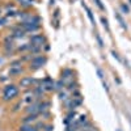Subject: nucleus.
Segmentation results:
<instances>
[{
	"mask_svg": "<svg viewBox=\"0 0 131 131\" xmlns=\"http://www.w3.org/2000/svg\"><path fill=\"white\" fill-rule=\"evenodd\" d=\"M0 13H2V9H0Z\"/></svg>",
	"mask_w": 131,
	"mask_h": 131,
	"instance_id": "27",
	"label": "nucleus"
},
{
	"mask_svg": "<svg viewBox=\"0 0 131 131\" xmlns=\"http://www.w3.org/2000/svg\"><path fill=\"white\" fill-rule=\"evenodd\" d=\"M59 98H60V100L63 101V100H66V98H67V94H66V93H63V92H60V93H59Z\"/></svg>",
	"mask_w": 131,
	"mask_h": 131,
	"instance_id": "20",
	"label": "nucleus"
},
{
	"mask_svg": "<svg viewBox=\"0 0 131 131\" xmlns=\"http://www.w3.org/2000/svg\"><path fill=\"white\" fill-rule=\"evenodd\" d=\"M52 128H54L52 125H47V126H46V131H52Z\"/></svg>",
	"mask_w": 131,
	"mask_h": 131,
	"instance_id": "26",
	"label": "nucleus"
},
{
	"mask_svg": "<svg viewBox=\"0 0 131 131\" xmlns=\"http://www.w3.org/2000/svg\"><path fill=\"white\" fill-rule=\"evenodd\" d=\"M83 7H84V9L86 10V15H88V17H89V20H91V23L94 25V17H93V13H92V10L88 8V7H86L84 3H83Z\"/></svg>",
	"mask_w": 131,
	"mask_h": 131,
	"instance_id": "10",
	"label": "nucleus"
},
{
	"mask_svg": "<svg viewBox=\"0 0 131 131\" xmlns=\"http://www.w3.org/2000/svg\"><path fill=\"white\" fill-rule=\"evenodd\" d=\"M94 3H96V5L100 8L101 10H105V7H104V4L101 3V0H94Z\"/></svg>",
	"mask_w": 131,
	"mask_h": 131,
	"instance_id": "16",
	"label": "nucleus"
},
{
	"mask_svg": "<svg viewBox=\"0 0 131 131\" xmlns=\"http://www.w3.org/2000/svg\"><path fill=\"white\" fill-rule=\"evenodd\" d=\"M7 24V17H2L0 18V26H4Z\"/></svg>",
	"mask_w": 131,
	"mask_h": 131,
	"instance_id": "18",
	"label": "nucleus"
},
{
	"mask_svg": "<svg viewBox=\"0 0 131 131\" xmlns=\"http://www.w3.org/2000/svg\"><path fill=\"white\" fill-rule=\"evenodd\" d=\"M96 37H97V41H98V43H100V46L102 47V46H104V42H102V39L100 38V36H98V34H97Z\"/></svg>",
	"mask_w": 131,
	"mask_h": 131,
	"instance_id": "24",
	"label": "nucleus"
},
{
	"mask_svg": "<svg viewBox=\"0 0 131 131\" xmlns=\"http://www.w3.org/2000/svg\"><path fill=\"white\" fill-rule=\"evenodd\" d=\"M46 63H47V58L46 57H43V55H36V57H33L31 60H30V70H33V71L39 70Z\"/></svg>",
	"mask_w": 131,
	"mask_h": 131,
	"instance_id": "2",
	"label": "nucleus"
},
{
	"mask_svg": "<svg viewBox=\"0 0 131 131\" xmlns=\"http://www.w3.org/2000/svg\"><path fill=\"white\" fill-rule=\"evenodd\" d=\"M121 8H122V10H123L125 13H128V7H127V5L122 4V5H121Z\"/></svg>",
	"mask_w": 131,
	"mask_h": 131,
	"instance_id": "21",
	"label": "nucleus"
},
{
	"mask_svg": "<svg viewBox=\"0 0 131 131\" xmlns=\"http://www.w3.org/2000/svg\"><path fill=\"white\" fill-rule=\"evenodd\" d=\"M112 54H113V57H114L117 60H121V58H119V55H118V54H117L115 51H112Z\"/></svg>",
	"mask_w": 131,
	"mask_h": 131,
	"instance_id": "25",
	"label": "nucleus"
},
{
	"mask_svg": "<svg viewBox=\"0 0 131 131\" xmlns=\"http://www.w3.org/2000/svg\"><path fill=\"white\" fill-rule=\"evenodd\" d=\"M23 72H24L23 67H10V70H9V75L10 76H16V75H20Z\"/></svg>",
	"mask_w": 131,
	"mask_h": 131,
	"instance_id": "8",
	"label": "nucleus"
},
{
	"mask_svg": "<svg viewBox=\"0 0 131 131\" xmlns=\"http://www.w3.org/2000/svg\"><path fill=\"white\" fill-rule=\"evenodd\" d=\"M76 85H78L76 83H70V85H68V89H75V88H76Z\"/></svg>",
	"mask_w": 131,
	"mask_h": 131,
	"instance_id": "23",
	"label": "nucleus"
},
{
	"mask_svg": "<svg viewBox=\"0 0 131 131\" xmlns=\"http://www.w3.org/2000/svg\"><path fill=\"white\" fill-rule=\"evenodd\" d=\"M101 23H102V25H104V26L106 28V30H109V23H107V20H106V18H105L104 16L101 17Z\"/></svg>",
	"mask_w": 131,
	"mask_h": 131,
	"instance_id": "17",
	"label": "nucleus"
},
{
	"mask_svg": "<svg viewBox=\"0 0 131 131\" xmlns=\"http://www.w3.org/2000/svg\"><path fill=\"white\" fill-rule=\"evenodd\" d=\"M24 36H25V30H24V29H21V28L15 29L13 34H12V37H13V38H23Z\"/></svg>",
	"mask_w": 131,
	"mask_h": 131,
	"instance_id": "9",
	"label": "nucleus"
},
{
	"mask_svg": "<svg viewBox=\"0 0 131 131\" xmlns=\"http://www.w3.org/2000/svg\"><path fill=\"white\" fill-rule=\"evenodd\" d=\"M21 105H23V102H21V101H20L18 104H16V105L13 106V112H17L18 109H20V106H21Z\"/></svg>",
	"mask_w": 131,
	"mask_h": 131,
	"instance_id": "19",
	"label": "nucleus"
},
{
	"mask_svg": "<svg viewBox=\"0 0 131 131\" xmlns=\"http://www.w3.org/2000/svg\"><path fill=\"white\" fill-rule=\"evenodd\" d=\"M62 75H63V79H66V78H70V75H73V72L71 70H64Z\"/></svg>",
	"mask_w": 131,
	"mask_h": 131,
	"instance_id": "14",
	"label": "nucleus"
},
{
	"mask_svg": "<svg viewBox=\"0 0 131 131\" xmlns=\"http://www.w3.org/2000/svg\"><path fill=\"white\" fill-rule=\"evenodd\" d=\"M18 96V88L15 84L5 85L3 89V101H10Z\"/></svg>",
	"mask_w": 131,
	"mask_h": 131,
	"instance_id": "1",
	"label": "nucleus"
},
{
	"mask_svg": "<svg viewBox=\"0 0 131 131\" xmlns=\"http://www.w3.org/2000/svg\"><path fill=\"white\" fill-rule=\"evenodd\" d=\"M34 83H37V80L28 76V78H23V79H21L20 83H18V85L21 86V88H29V86H31Z\"/></svg>",
	"mask_w": 131,
	"mask_h": 131,
	"instance_id": "5",
	"label": "nucleus"
},
{
	"mask_svg": "<svg viewBox=\"0 0 131 131\" xmlns=\"http://www.w3.org/2000/svg\"><path fill=\"white\" fill-rule=\"evenodd\" d=\"M16 15H17V10H15V9H13V10H8L7 15H5V17H7V18H8V17H15Z\"/></svg>",
	"mask_w": 131,
	"mask_h": 131,
	"instance_id": "15",
	"label": "nucleus"
},
{
	"mask_svg": "<svg viewBox=\"0 0 131 131\" xmlns=\"http://www.w3.org/2000/svg\"><path fill=\"white\" fill-rule=\"evenodd\" d=\"M38 117V114H28L26 117H24L23 118V123H25V125H31L33 122H37V118Z\"/></svg>",
	"mask_w": 131,
	"mask_h": 131,
	"instance_id": "6",
	"label": "nucleus"
},
{
	"mask_svg": "<svg viewBox=\"0 0 131 131\" xmlns=\"http://www.w3.org/2000/svg\"><path fill=\"white\" fill-rule=\"evenodd\" d=\"M64 88V81H63V79L62 80H58L57 83H55V89L57 91H62Z\"/></svg>",
	"mask_w": 131,
	"mask_h": 131,
	"instance_id": "11",
	"label": "nucleus"
},
{
	"mask_svg": "<svg viewBox=\"0 0 131 131\" xmlns=\"http://www.w3.org/2000/svg\"><path fill=\"white\" fill-rule=\"evenodd\" d=\"M115 18L119 21V24H121V26L123 28V29H127V26H126V24H125V21H123V18L121 17V15L119 13H115Z\"/></svg>",
	"mask_w": 131,
	"mask_h": 131,
	"instance_id": "12",
	"label": "nucleus"
},
{
	"mask_svg": "<svg viewBox=\"0 0 131 131\" xmlns=\"http://www.w3.org/2000/svg\"><path fill=\"white\" fill-rule=\"evenodd\" d=\"M41 86L43 88V91H54L55 89V83H54V80L51 78H46L45 80H42L41 83Z\"/></svg>",
	"mask_w": 131,
	"mask_h": 131,
	"instance_id": "4",
	"label": "nucleus"
},
{
	"mask_svg": "<svg viewBox=\"0 0 131 131\" xmlns=\"http://www.w3.org/2000/svg\"><path fill=\"white\" fill-rule=\"evenodd\" d=\"M36 127H37L38 130H41V128H43V127H45V123H42V122H38Z\"/></svg>",
	"mask_w": 131,
	"mask_h": 131,
	"instance_id": "22",
	"label": "nucleus"
},
{
	"mask_svg": "<svg viewBox=\"0 0 131 131\" xmlns=\"http://www.w3.org/2000/svg\"><path fill=\"white\" fill-rule=\"evenodd\" d=\"M30 43L31 45L42 47L43 45H46V37L42 36V34H34V36L30 37Z\"/></svg>",
	"mask_w": 131,
	"mask_h": 131,
	"instance_id": "3",
	"label": "nucleus"
},
{
	"mask_svg": "<svg viewBox=\"0 0 131 131\" xmlns=\"http://www.w3.org/2000/svg\"><path fill=\"white\" fill-rule=\"evenodd\" d=\"M21 64H23L21 59H17V60H13L12 63H10V67H21Z\"/></svg>",
	"mask_w": 131,
	"mask_h": 131,
	"instance_id": "13",
	"label": "nucleus"
},
{
	"mask_svg": "<svg viewBox=\"0 0 131 131\" xmlns=\"http://www.w3.org/2000/svg\"><path fill=\"white\" fill-rule=\"evenodd\" d=\"M18 131H39V130L36 126H33V125H25V123H23V125L20 126Z\"/></svg>",
	"mask_w": 131,
	"mask_h": 131,
	"instance_id": "7",
	"label": "nucleus"
}]
</instances>
